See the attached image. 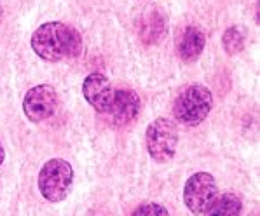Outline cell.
<instances>
[{
	"label": "cell",
	"instance_id": "14",
	"mask_svg": "<svg viewBox=\"0 0 260 216\" xmlns=\"http://www.w3.org/2000/svg\"><path fill=\"white\" fill-rule=\"evenodd\" d=\"M4 159H6V152H4V147L0 145V166H2Z\"/></svg>",
	"mask_w": 260,
	"mask_h": 216
},
{
	"label": "cell",
	"instance_id": "8",
	"mask_svg": "<svg viewBox=\"0 0 260 216\" xmlns=\"http://www.w3.org/2000/svg\"><path fill=\"white\" fill-rule=\"evenodd\" d=\"M142 101H140L138 94L129 89H119L114 91V101L109 110L112 122L117 126H126V124L133 122L138 117Z\"/></svg>",
	"mask_w": 260,
	"mask_h": 216
},
{
	"label": "cell",
	"instance_id": "2",
	"mask_svg": "<svg viewBox=\"0 0 260 216\" xmlns=\"http://www.w3.org/2000/svg\"><path fill=\"white\" fill-rule=\"evenodd\" d=\"M213 106V94L203 84H192L180 91L175 99V119L183 126H199Z\"/></svg>",
	"mask_w": 260,
	"mask_h": 216
},
{
	"label": "cell",
	"instance_id": "9",
	"mask_svg": "<svg viewBox=\"0 0 260 216\" xmlns=\"http://www.w3.org/2000/svg\"><path fill=\"white\" fill-rule=\"evenodd\" d=\"M205 33L201 30H198L196 26H187L183 30V33L180 35L178 41V56L182 58V61L192 63L201 56L203 49H205Z\"/></svg>",
	"mask_w": 260,
	"mask_h": 216
},
{
	"label": "cell",
	"instance_id": "6",
	"mask_svg": "<svg viewBox=\"0 0 260 216\" xmlns=\"http://www.w3.org/2000/svg\"><path fill=\"white\" fill-rule=\"evenodd\" d=\"M58 108V93L49 84L31 87L23 99V112L31 122H42L53 117Z\"/></svg>",
	"mask_w": 260,
	"mask_h": 216
},
{
	"label": "cell",
	"instance_id": "5",
	"mask_svg": "<svg viewBox=\"0 0 260 216\" xmlns=\"http://www.w3.org/2000/svg\"><path fill=\"white\" fill-rule=\"evenodd\" d=\"M218 197V187L210 173L192 174L183 187V202L192 214H205V211Z\"/></svg>",
	"mask_w": 260,
	"mask_h": 216
},
{
	"label": "cell",
	"instance_id": "7",
	"mask_svg": "<svg viewBox=\"0 0 260 216\" xmlns=\"http://www.w3.org/2000/svg\"><path fill=\"white\" fill-rule=\"evenodd\" d=\"M82 94L86 101L100 114H109L114 101V87L103 74H89L82 82Z\"/></svg>",
	"mask_w": 260,
	"mask_h": 216
},
{
	"label": "cell",
	"instance_id": "10",
	"mask_svg": "<svg viewBox=\"0 0 260 216\" xmlns=\"http://www.w3.org/2000/svg\"><path fill=\"white\" fill-rule=\"evenodd\" d=\"M243 214V201L239 195L223 194L213 201L210 207L205 211V216H241Z\"/></svg>",
	"mask_w": 260,
	"mask_h": 216
},
{
	"label": "cell",
	"instance_id": "13",
	"mask_svg": "<svg viewBox=\"0 0 260 216\" xmlns=\"http://www.w3.org/2000/svg\"><path fill=\"white\" fill-rule=\"evenodd\" d=\"M129 216H170L165 206L157 202H143Z\"/></svg>",
	"mask_w": 260,
	"mask_h": 216
},
{
	"label": "cell",
	"instance_id": "1",
	"mask_svg": "<svg viewBox=\"0 0 260 216\" xmlns=\"http://www.w3.org/2000/svg\"><path fill=\"white\" fill-rule=\"evenodd\" d=\"M31 49L44 61L58 63L82 53V37L74 26L61 21L44 23L31 35Z\"/></svg>",
	"mask_w": 260,
	"mask_h": 216
},
{
	"label": "cell",
	"instance_id": "12",
	"mask_svg": "<svg viewBox=\"0 0 260 216\" xmlns=\"http://www.w3.org/2000/svg\"><path fill=\"white\" fill-rule=\"evenodd\" d=\"M222 42H223V47L229 54H236L245 47V35L241 33L238 26H231L225 30L222 37Z\"/></svg>",
	"mask_w": 260,
	"mask_h": 216
},
{
	"label": "cell",
	"instance_id": "3",
	"mask_svg": "<svg viewBox=\"0 0 260 216\" xmlns=\"http://www.w3.org/2000/svg\"><path fill=\"white\" fill-rule=\"evenodd\" d=\"M74 183L72 166L63 159H51L39 173V190L49 202H61L67 199Z\"/></svg>",
	"mask_w": 260,
	"mask_h": 216
},
{
	"label": "cell",
	"instance_id": "11",
	"mask_svg": "<svg viewBox=\"0 0 260 216\" xmlns=\"http://www.w3.org/2000/svg\"><path fill=\"white\" fill-rule=\"evenodd\" d=\"M165 28L166 26L161 16L157 13H152L150 16H147V23L143 25V30L145 31H142V39L145 42L157 41V39L162 37V33H165Z\"/></svg>",
	"mask_w": 260,
	"mask_h": 216
},
{
	"label": "cell",
	"instance_id": "4",
	"mask_svg": "<svg viewBox=\"0 0 260 216\" xmlns=\"http://www.w3.org/2000/svg\"><path fill=\"white\" fill-rule=\"evenodd\" d=\"M147 152L155 162L165 164L173 159L178 147V129L168 117H157L145 133Z\"/></svg>",
	"mask_w": 260,
	"mask_h": 216
}]
</instances>
